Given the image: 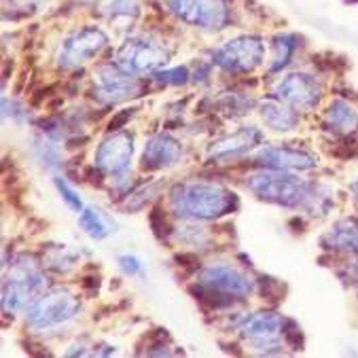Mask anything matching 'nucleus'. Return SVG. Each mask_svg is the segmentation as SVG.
Listing matches in <instances>:
<instances>
[{"mask_svg": "<svg viewBox=\"0 0 358 358\" xmlns=\"http://www.w3.org/2000/svg\"><path fill=\"white\" fill-rule=\"evenodd\" d=\"M322 246L341 252H358V221L356 219L337 221L322 236Z\"/></svg>", "mask_w": 358, "mask_h": 358, "instance_id": "f3484780", "label": "nucleus"}, {"mask_svg": "<svg viewBox=\"0 0 358 358\" xmlns=\"http://www.w3.org/2000/svg\"><path fill=\"white\" fill-rule=\"evenodd\" d=\"M157 187H159V182H151L149 187H142V189L129 193L127 199H125V210H140V208H145L147 201H151L155 197Z\"/></svg>", "mask_w": 358, "mask_h": 358, "instance_id": "bb28decb", "label": "nucleus"}, {"mask_svg": "<svg viewBox=\"0 0 358 358\" xmlns=\"http://www.w3.org/2000/svg\"><path fill=\"white\" fill-rule=\"evenodd\" d=\"M248 191H252L259 199L267 201V203H275V206H284V208H308L314 210L316 201L320 199V195H316V189L312 182L286 174L282 170H263L257 172L252 176H248L246 180Z\"/></svg>", "mask_w": 358, "mask_h": 358, "instance_id": "f03ea898", "label": "nucleus"}, {"mask_svg": "<svg viewBox=\"0 0 358 358\" xmlns=\"http://www.w3.org/2000/svg\"><path fill=\"white\" fill-rule=\"evenodd\" d=\"M34 142H36V145H34L36 157H38L47 168H55V166H59L62 157H59V151H57V147L53 145L51 140H47V138H36Z\"/></svg>", "mask_w": 358, "mask_h": 358, "instance_id": "393cba45", "label": "nucleus"}, {"mask_svg": "<svg viewBox=\"0 0 358 358\" xmlns=\"http://www.w3.org/2000/svg\"><path fill=\"white\" fill-rule=\"evenodd\" d=\"M199 284L208 286V289L217 291L221 295L227 297H246L252 293V280L229 265H210L201 271L199 275Z\"/></svg>", "mask_w": 358, "mask_h": 358, "instance_id": "ddd939ff", "label": "nucleus"}, {"mask_svg": "<svg viewBox=\"0 0 358 358\" xmlns=\"http://www.w3.org/2000/svg\"><path fill=\"white\" fill-rule=\"evenodd\" d=\"M108 43L100 28H81L66 36L55 51V64L62 68H77L96 57Z\"/></svg>", "mask_w": 358, "mask_h": 358, "instance_id": "6e6552de", "label": "nucleus"}, {"mask_svg": "<svg viewBox=\"0 0 358 358\" xmlns=\"http://www.w3.org/2000/svg\"><path fill=\"white\" fill-rule=\"evenodd\" d=\"M350 189H352V193H354V201H356V206H358V178L352 182V187H350Z\"/></svg>", "mask_w": 358, "mask_h": 358, "instance_id": "473e14b6", "label": "nucleus"}, {"mask_svg": "<svg viewBox=\"0 0 358 358\" xmlns=\"http://www.w3.org/2000/svg\"><path fill=\"white\" fill-rule=\"evenodd\" d=\"M43 265L53 267L55 271H66V269H70V267L75 265V255L68 252V248H64V244L62 246H53L49 250V255H47Z\"/></svg>", "mask_w": 358, "mask_h": 358, "instance_id": "b1692460", "label": "nucleus"}, {"mask_svg": "<svg viewBox=\"0 0 358 358\" xmlns=\"http://www.w3.org/2000/svg\"><path fill=\"white\" fill-rule=\"evenodd\" d=\"M117 261H119V267L123 269V273H127V275L142 273V263H140L138 257H134V255H121Z\"/></svg>", "mask_w": 358, "mask_h": 358, "instance_id": "c756f323", "label": "nucleus"}, {"mask_svg": "<svg viewBox=\"0 0 358 358\" xmlns=\"http://www.w3.org/2000/svg\"><path fill=\"white\" fill-rule=\"evenodd\" d=\"M257 164L265 166L267 170H312L316 168L318 159L301 149H289V147H265L257 153Z\"/></svg>", "mask_w": 358, "mask_h": 358, "instance_id": "dca6fc26", "label": "nucleus"}, {"mask_svg": "<svg viewBox=\"0 0 358 358\" xmlns=\"http://www.w3.org/2000/svg\"><path fill=\"white\" fill-rule=\"evenodd\" d=\"M176 236L180 238V242H187L191 246H201V244L208 242V234L203 231V227L193 225V223H187V225L178 227Z\"/></svg>", "mask_w": 358, "mask_h": 358, "instance_id": "cd10ccee", "label": "nucleus"}, {"mask_svg": "<svg viewBox=\"0 0 358 358\" xmlns=\"http://www.w3.org/2000/svg\"><path fill=\"white\" fill-rule=\"evenodd\" d=\"M11 3L22 9H38L47 3V0H11Z\"/></svg>", "mask_w": 358, "mask_h": 358, "instance_id": "2f4dec72", "label": "nucleus"}, {"mask_svg": "<svg viewBox=\"0 0 358 358\" xmlns=\"http://www.w3.org/2000/svg\"><path fill=\"white\" fill-rule=\"evenodd\" d=\"M140 11V3L138 0H108L104 5L102 13L106 15V20L117 22V20H134Z\"/></svg>", "mask_w": 358, "mask_h": 358, "instance_id": "5701e85b", "label": "nucleus"}, {"mask_svg": "<svg viewBox=\"0 0 358 358\" xmlns=\"http://www.w3.org/2000/svg\"><path fill=\"white\" fill-rule=\"evenodd\" d=\"M263 140V134L248 125V127H242L229 136H223L219 140H214L212 145L208 147V159L210 162H229V159H238L246 153H250L252 149H257Z\"/></svg>", "mask_w": 358, "mask_h": 358, "instance_id": "4468645a", "label": "nucleus"}, {"mask_svg": "<svg viewBox=\"0 0 358 358\" xmlns=\"http://www.w3.org/2000/svg\"><path fill=\"white\" fill-rule=\"evenodd\" d=\"M53 185H55V189H57V193L62 195V199L66 201V206L70 208V210H75L77 214H81L83 212V199L79 197V193L70 187L62 176H57V178H53Z\"/></svg>", "mask_w": 358, "mask_h": 358, "instance_id": "a878e982", "label": "nucleus"}, {"mask_svg": "<svg viewBox=\"0 0 358 358\" xmlns=\"http://www.w3.org/2000/svg\"><path fill=\"white\" fill-rule=\"evenodd\" d=\"M155 81L164 83V85H182L189 81V70L182 68H170V70H159L155 73Z\"/></svg>", "mask_w": 358, "mask_h": 358, "instance_id": "c85d7f7f", "label": "nucleus"}, {"mask_svg": "<svg viewBox=\"0 0 358 358\" xmlns=\"http://www.w3.org/2000/svg\"><path fill=\"white\" fill-rule=\"evenodd\" d=\"M295 49H297V38L293 34L275 36L273 43H271V62H269L271 73H278V70H282L286 64H289Z\"/></svg>", "mask_w": 358, "mask_h": 358, "instance_id": "4be33fe9", "label": "nucleus"}, {"mask_svg": "<svg viewBox=\"0 0 358 358\" xmlns=\"http://www.w3.org/2000/svg\"><path fill=\"white\" fill-rule=\"evenodd\" d=\"M79 227L92 238V240H104L110 234H115V221L110 217L94 206H85L83 212L79 214Z\"/></svg>", "mask_w": 358, "mask_h": 358, "instance_id": "aec40b11", "label": "nucleus"}, {"mask_svg": "<svg viewBox=\"0 0 358 358\" xmlns=\"http://www.w3.org/2000/svg\"><path fill=\"white\" fill-rule=\"evenodd\" d=\"M261 119L265 121V125H269L275 131H291L297 125V113L293 110V106L284 104L278 98H269L265 102H261L259 106Z\"/></svg>", "mask_w": 358, "mask_h": 358, "instance_id": "a211bd4d", "label": "nucleus"}, {"mask_svg": "<svg viewBox=\"0 0 358 358\" xmlns=\"http://www.w3.org/2000/svg\"><path fill=\"white\" fill-rule=\"evenodd\" d=\"M134 155V138L125 131L106 136L94 155L96 166L106 174H123Z\"/></svg>", "mask_w": 358, "mask_h": 358, "instance_id": "f8f14e48", "label": "nucleus"}, {"mask_svg": "<svg viewBox=\"0 0 358 358\" xmlns=\"http://www.w3.org/2000/svg\"><path fill=\"white\" fill-rule=\"evenodd\" d=\"M166 5L180 22L201 30H221L229 20L225 0H166Z\"/></svg>", "mask_w": 358, "mask_h": 358, "instance_id": "0eeeda50", "label": "nucleus"}, {"mask_svg": "<svg viewBox=\"0 0 358 358\" xmlns=\"http://www.w3.org/2000/svg\"><path fill=\"white\" fill-rule=\"evenodd\" d=\"M170 203L176 214L193 221L221 219L238 208V195L223 185L185 182L172 189Z\"/></svg>", "mask_w": 358, "mask_h": 358, "instance_id": "f257e3e1", "label": "nucleus"}, {"mask_svg": "<svg viewBox=\"0 0 358 358\" xmlns=\"http://www.w3.org/2000/svg\"><path fill=\"white\" fill-rule=\"evenodd\" d=\"M81 310L79 299L68 291H49L38 295L26 308V322L32 329H51L73 320Z\"/></svg>", "mask_w": 358, "mask_h": 358, "instance_id": "39448f33", "label": "nucleus"}, {"mask_svg": "<svg viewBox=\"0 0 358 358\" xmlns=\"http://www.w3.org/2000/svg\"><path fill=\"white\" fill-rule=\"evenodd\" d=\"M324 129L337 134V136H348L358 129V113L343 100H335L329 110L324 113L322 121Z\"/></svg>", "mask_w": 358, "mask_h": 358, "instance_id": "6ab92c4d", "label": "nucleus"}, {"mask_svg": "<svg viewBox=\"0 0 358 358\" xmlns=\"http://www.w3.org/2000/svg\"><path fill=\"white\" fill-rule=\"evenodd\" d=\"M94 83H96V96L108 104L123 102L142 94V83L117 64L98 68V73L94 75Z\"/></svg>", "mask_w": 358, "mask_h": 358, "instance_id": "1a4fd4ad", "label": "nucleus"}, {"mask_svg": "<svg viewBox=\"0 0 358 358\" xmlns=\"http://www.w3.org/2000/svg\"><path fill=\"white\" fill-rule=\"evenodd\" d=\"M265 57V43L259 36H238L214 49L212 62L225 73L242 75L252 73V70L263 62Z\"/></svg>", "mask_w": 358, "mask_h": 358, "instance_id": "423d86ee", "label": "nucleus"}, {"mask_svg": "<svg viewBox=\"0 0 358 358\" xmlns=\"http://www.w3.org/2000/svg\"><path fill=\"white\" fill-rule=\"evenodd\" d=\"M182 157V145L170 134H155L145 142L142 151V168L145 170H164L172 168Z\"/></svg>", "mask_w": 358, "mask_h": 358, "instance_id": "2eb2a0df", "label": "nucleus"}, {"mask_svg": "<svg viewBox=\"0 0 358 358\" xmlns=\"http://www.w3.org/2000/svg\"><path fill=\"white\" fill-rule=\"evenodd\" d=\"M252 106V100L240 92H221L217 98H212V108L227 117H240Z\"/></svg>", "mask_w": 358, "mask_h": 358, "instance_id": "412c9836", "label": "nucleus"}, {"mask_svg": "<svg viewBox=\"0 0 358 358\" xmlns=\"http://www.w3.org/2000/svg\"><path fill=\"white\" fill-rule=\"evenodd\" d=\"M320 92H322V87L316 81V77L306 75V73H293L275 83L273 98L282 100L284 104H289L293 108L310 110L318 104Z\"/></svg>", "mask_w": 358, "mask_h": 358, "instance_id": "9b49d317", "label": "nucleus"}, {"mask_svg": "<svg viewBox=\"0 0 358 358\" xmlns=\"http://www.w3.org/2000/svg\"><path fill=\"white\" fill-rule=\"evenodd\" d=\"M45 280L32 257L20 255L3 282V308L5 312H20L28 308L43 291Z\"/></svg>", "mask_w": 358, "mask_h": 358, "instance_id": "7ed1b4c3", "label": "nucleus"}, {"mask_svg": "<svg viewBox=\"0 0 358 358\" xmlns=\"http://www.w3.org/2000/svg\"><path fill=\"white\" fill-rule=\"evenodd\" d=\"M170 51L164 41L153 36H131L117 51V66L131 75L157 73V68L166 66Z\"/></svg>", "mask_w": 358, "mask_h": 358, "instance_id": "20e7f679", "label": "nucleus"}, {"mask_svg": "<svg viewBox=\"0 0 358 358\" xmlns=\"http://www.w3.org/2000/svg\"><path fill=\"white\" fill-rule=\"evenodd\" d=\"M240 335L257 352H275L280 348V337L284 335V320L273 312H259L244 320Z\"/></svg>", "mask_w": 358, "mask_h": 358, "instance_id": "9d476101", "label": "nucleus"}, {"mask_svg": "<svg viewBox=\"0 0 358 358\" xmlns=\"http://www.w3.org/2000/svg\"><path fill=\"white\" fill-rule=\"evenodd\" d=\"M134 115V108H127V110H121L115 119H110V125H108V129L110 131H117L119 127H123L125 125V121L129 119Z\"/></svg>", "mask_w": 358, "mask_h": 358, "instance_id": "7c9ffc66", "label": "nucleus"}, {"mask_svg": "<svg viewBox=\"0 0 358 358\" xmlns=\"http://www.w3.org/2000/svg\"><path fill=\"white\" fill-rule=\"evenodd\" d=\"M356 271H358V261H356Z\"/></svg>", "mask_w": 358, "mask_h": 358, "instance_id": "72a5a7b5", "label": "nucleus"}]
</instances>
